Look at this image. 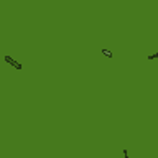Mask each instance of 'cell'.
Listing matches in <instances>:
<instances>
[{
  "label": "cell",
  "instance_id": "1",
  "mask_svg": "<svg viewBox=\"0 0 158 158\" xmlns=\"http://www.w3.org/2000/svg\"><path fill=\"white\" fill-rule=\"evenodd\" d=\"M3 61H5V63H8L10 66H13L15 69H17V71H22V69H23V64H22V63H18L17 59H13L12 56H10V54H5V56H3Z\"/></svg>",
  "mask_w": 158,
  "mask_h": 158
},
{
  "label": "cell",
  "instance_id": "3",
  "mask_svg": "<svg viewBox=\"0 0 158 158\" xmlns=\"http://www.w3.org/2000/svg\"><path fill=\"white\" fill-rule=\"evenodd\" d=\"M156 58H158V53H153V54H150L147 59H150V61H152V59H156Z\"/></svg>",
  "mask_w": 158,
  "mask_h": 158
},
{
  "label": "cell",
  "instance_id": "4",
  "mask_svg": "<svg viewBox=\"0 0 158 158\" xmlns=\"http://www.w3.org/2000/svg\"><path fill=\"white\" fill-rule=\"evenodd\" d=\"M123 158H128V152H127V148H123Z\"/></svg>",
  "mask_w": 158,
  "mask_h": 158
},
{
  "label": "cell",
  "instance_id": "2",
  "mask_svg": "<svg viewBox=\"0 0 158 158\" xmlns=\"http://www.w3.org/2000/svg\"><path fill=\"white\" fill-rule=\"evenodd\" d=\"M101 53L104 54V56H107L109 59H112V58H114V56H112V53L109 51V49H106V48H102V49H101Z\"/></svg>",
  "mask_w": 158,
  "mask_h": 158
}]
</instances>
